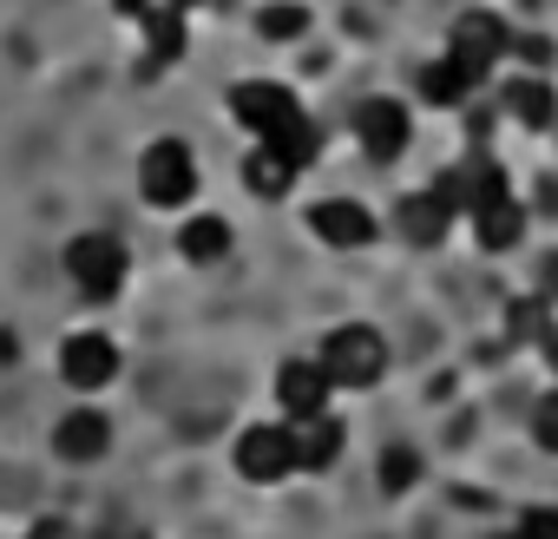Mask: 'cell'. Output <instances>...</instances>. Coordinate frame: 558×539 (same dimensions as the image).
<instances>
[{
    "label": "cell",
    "instance_id": "cell-20",
    "mask_svg": "<svg viewBox=\"0 0 558 539\" xmlns=\"http://www.w3.org/2000/svg\"><path fill=\"white\" fill-rule=\"evenodd\" d=\"M145 34V73H165L178 53H184V21H151V27H138Z\"/></svg>",
    "mask_w": 558,
    "mask_h": 539
},
{
    "label": "cell",
    "instance_id": "cell-22",
    "mask_svg": "<svg viewBox=\"0 0 558 539\" xmlns=\"http://www.w3.org/2000/svg\"><path fill=\"white\" fill-rule=\"evenodd\" d=\"M545 323H551V310H545L538 297H512V303H506V336H512V343H538Z\"/></svg>",
    "mask_w": 558,
    "mask_h": 539
},
{
    "label": "cell",
    "instance_id": "cell-27",
    "mask_svg": "<svg viewBox=\"0 0 558 539\" xmlns=\"http://www.w3.org/2000/svg\"><path fill=\"white\" fill-rule=\"evenodd\" d=\"M191 8H197V0H151L138 27H151V21H191Z\"/></svg>",
    "mask_w": 558,
    "mask_h": 539
},
{
    "label": "cell",
    "instance_id": "cell-24",
    "mask_svg": "<svg viewBox=\"0 0 558 539\" xmlns=\"http://www.w3.org/2000/svg\"><path fill=\"white\" fill-rule=\"evenodd\" d=\"M532 447L538 454H558V388H545L532 402Z\"/></svg>",
    "mask_w": 558,
    "mask_h": 539
},
{
    "label": "cell",
    "instance_id": "cell-19",
    "mask_svg": "<svg viewBox=\"0 0 558 539\" xmlns=\"http://www.w3.org/2000/svg\"><path fill=\"white\" fill-rule=\"evenodd\" d=\"M243 184H250L256 197H283V191L296 184V171H290L283 158H276V152H269V145L256 139V145L243 152Z\"/></svg>",
    "mask_w": 558,
    "mask_h": 539
},
{
    "label": "cell",
    "instance_id": "cell-11",
    "mask_svg": "<svg viewBox=\"0 0 558 539\" xmlns=\"http://www.w3.org/2000/svg\"><path fill=\"white\" fill-rule=\"evenodd\" d=\"M53 454L60 460H73V467H93V460H106L112 454V415L106 408H66L60 421H53Z\"/></svg>",
    "mask_w": 558,
    "mask_h": 539
},
{
    "label": "cell",
    "instance_id": "cell-18",
    "mask_svg": "<svg viewBox=\"0 0 558 539\" xmlns=\"http://www.w3.org/2000/svg\"><path fill=\"white\" fill-rule=\"evenodd\" d=\"M421 99H427V106H440V112H453V106H466V99H473V80L440 53V60H427V67H421Z\"/></svg>",
    "mask_w": 558,
    "mask_h": 539
},
{
    "label": "cell",
    "instance_id": "cell-28",
    "mask_svg": "<svg viewBox=\"0 0 558 539\" xmlns=\"http://www.w3.org/2000/svg\"><path fill=\"white\" fill-rule=\"evenodd\" d=\"M538 356H545V369H551V375H558V316H551V323H545V336H538Z\"/></svg>",
    "mask_w": 558,
    "mask_h": 539
},
{
    "label": "cell",
    "instance_id": "cell-23",
    "mask_svg": "<svg viewBox=\"0 0 558 539\" xmlns=\"http://www.w3.org/2000/svg\"><path fill=\"white\" fill-rule=\"evenodd\" d=\"M421 480V454L414 447H388L381 454V493H408Z\"/></svg>",
    "mask_w": 558,
    "mask_h": 539
},
{
    "label": "cell",
    "instance_id": "cell-5",
    "mask_svg": "<svg viewBox=\"0 0 558 539\" xmlns=\"http://www.w3.org/2000/svg\"><path fill=\"white\" fill-rule=\"evenodd\" d=\"M236 474L256 480V487H276V480H290L296 474V428L290 421H250L236 434Z\"/></svg>",
    "mask_w": 558,
    "mask_h": 539
},
{
    "label": "cell",
    "instance_id": "cell-2",
    "mask_svg": "<svg viewBox=\"0 0 558 539\" xmlns=\"http://www.w3.org/2000/svg\"><path fill=\"white\" fill-rule=\"evenodd\" d=\"M138 191L158 211H184L197 197V152L184 139H151L138 152Z\"/></svg>",
    "mask_w": 558,
    "mask_h": 539
},
{
    "label": "cell",
    "instance_id": "cell-16",
    "mask_svg": "<svg viewBox=\"0 0 558 539\" xmlns=\"http://www.w3.org/2000/svg\"><path fill=\"white\" fill-rule=\"evenodd\" d=\"M296 428V467L303 474H323V467H336L342 460V421L336 415H310V421H290Z\"/></svg>",
    "mask_w": 558,
    "mask_h": 539
},
{
    "label": "cell",
    "instance_id": "cell-25",
    "mask_svg": "<svg viewBox=\"0 0 558 539\" xmlns=\"http://www.w3.org/2000/svg\"><path fill=\"white\" fill-rule=\"evenodd\" d=\"M512 532H519V539H558V506H525V513L512 519Z\"/></svg>",
    "mask_w": 558,
    "mask_h": 539
},
{
    "label": "cell",
    "instance_id": "cell-4",
    "mask_svg": "<svg viewBox=\"0 0 558 539\" xmlns=\"http://www.w3.org/2000/svg\"><path fill=\"white\" fill-rule=\"evenodd\" d=\"M512 53V27L499 21V14H486V8H473V14H460L453 21V34H447V60L473 80V86H486L493 73H499V60Z\"/></svg>",
    "mask_w": 558,
    "mask_h": 539
},
{
    "label": "cell",
    "instance_id": "cell-12",
    "mask_svg": "<svg viewBox=\"0 0 558 539\" xmlns=\"http://www.w3.org/2000/svg\"><path fill=\"white\" fill-rule=\"evenodd\" d=\"M453 217H460V211H453L434 184H427V191H408V197L395 204V230H401L414 250H434V243L453 230Z\"/></svg>",
    "mask_w": 558,
    "mask_h": 539
},
{
    "label": "cell",
    "instance_id": "cell-30",
    "mask_svg": "<svg viewBox=\"0 0 558 539\" xmlns=\"http://www.w3.org/2000/svg\"><path fill=\"white\" fill-rule=\"evenodd\" d=\"M493 539H519V532H493Z\"/></svg>",
    "mask_w": 558,
    "mask_h": 539
},
{
    "label": "cell",
    "instance_id": "cell-7",
    "mask_svg": "<svg viewBox=\"0 0 558 539\" xmlns=\"http://www.w3.org/2000/svg\"><path fill=\"white\" fill-rule=\"evenodd\" d=\"M60 382H66L73 395H99V388H112V382H119V343H112L106 330H80V336H66V343H60Z\"/></svg>",
    "mask_w": 558,
    "mask_h": 539
},
{
    "label": "cell",
    "instance_id": "cell-10",
    "mask_svg": "<svg viewBox=\"0 0 558 539\" xmlns=\"http://www.w3.org/2000/svg\"><path fill=\"white\" fill-rule=\"evenodd\" d=\"M310 230L329 250H368L381 237V217L368 204H355V197H323V204H310Z\"/></svg>",
    "mask_w": 558,
    "mask_h": 539
},
{
    "label": "cell",
    "instance_id": "cell-21",
    "mask_svg": "<svg viewBox=\"0 0 558 539\" xmlns=\"http://www.w3.org/2000/svg\"><path fill=\"white\" fill-rule=\"evenodd\" d=\"M263 40H303L310 34V8H296V0H269V8L256 14Z\"/></svg>",
    "mask_w": 558,
    "mask_h": 539
},
{
    "label": "cell",
    "instance_id": "cell-14",
    "mask_svg": "<svg viewBox=\"0 0 558 539\" xmlns=\"http://www.w3.org/2000/svg\"><path fill=\"white\" fill-rule=\"evenodd\" d=\"M466 224H473V243H480L486 256H506V250H519V237H525V204L506 191V197L466 211Z\"/></svg>",
    "mask_w": 558,
    "mask_h": 539
},
{
    "label": "cell",
    "instance_id": "cell-3",
    "mask_svg": "<svg viewBox=\"0 0 558 539\" xmlns=\"http://www.w3.org/2000/svg\"><path fill=\"white\" fill-rule=\"evenodd\" d=\"M316 362L329 369L336 388H375V382L388 375V343H381V330H368V323H342V330L323 336V356H316Z\"/></svg>",
    "mask_w": 558,
    "mask_h": 539
},
{
    "label": "cell",
    "instance_id": "cell-29",
    "mask_svg": "<svg viewBox=\"0 0 558 539\" xmlns=\"http://www.w3.org/2000/svg\"><path fill=\"white\" fill-rule=\"evenodd\" d=\"M145 8H151V0H112V14H119V21H145Z\"/></svg>",
    "mask_w": 558,
    "mask_h": 539
},
{
    "label": "cell",
    "instance_id": "cell-15",
    "mask_svg": "<svg viewBox=\"0 0 558 539\" xmlns=\"http://www.w3.org/2000/svg\"><path fill=\"white\" fill-rule=\"evenodd\" d=\"M230 217H217V211H197V217H184L178 224V256L191 263V270H204V263H223L230 256Z\"/></svg>",
    "mask_w": 558,
    "mask_h": 539
},
{
    "label": "cell",
    "instance_id": "cell-26",
    "mask_svg": "<svg viewBox=\"0 0 558 539\" xmlns=\"http://www.w3.org/2000/svg\"><path fill=\"white\" fill-rule=\"evenodd\" d=\"M27 539H80V526L66 513H40V519H27Z\"/></svg>",
    "mask_w": 558,
    "mask_h": 539
},
{
    "label": "cell",
    "instance_id": "cell-8",
    "mask_svg": "<svg viewBox=\"0 0 558 539\" xmlns=\"http://www.w3.org/2000/svg\"><path fill=\"white\" fill-rule=\"evenodd\" d=\"M355 139H362V152H368L375 165H388V158H401V152L414 145V112H408L401 99L375 93V99L355 106Z\"/></svg>",
    "mask_w": 558,
    "mask_h": 539
},
{
    "label": "cell",
    "instance_id": "cell-13",
    "mask_svg": "<svg viewBox=\"0 0 558 539\" xmlns=\"http://www.w3.org/2000/svg\"><path fill=\"white\" fill-rule=\"evenodd\" d=\"M499 112H506L512 125H525V132H545V125L558 119V93H551L545 73H512V80L499 86Z\"/></svg>",
    "mask_w": 558,
    "mask_h": 539
},
{
    "label": "cell",
    "instance_id": "cell-17",
    "mask_svg": "<svg viewBox=\"0 0 558 539\" xmlns=\"http://www.w3.org/2000/svg\"><path fill=\"white\" fill-rule=\"evenodd\" d=\"M263 145H269V152H276V158H283V165H290V171H296V178H303V171H310V165H316V158H323V125H316V119H310V112H296V119H290V125H283V132H269V139H263Z\"/></svg>",
    "mask_w": 558,
    "mask_h": 539
},
{
    "label": "cell",
    "instance_id": "cell-9",
    "mask_svg": "<svg viewBox=\"0 0 558 539\" xmlns=\"http://www.w3.org/2000/svg\"><path fill=\"white\" fill-rule=\"evenodd\" d=\"M329 395H336V382H329V369H323V362L290 356L283 369H276V408H283V421L329 415Z\"/></svg>",
    "mask_w": 558,
    "mask_h": 539
},
{
    "label": "cell",
    "instance_id": "cell-1",
    "mask_svg": "<svg viewBox=\"0 0 558 539\" xmlns=\"http://www.w3.org/2000/svg\"><path fill=\"white\" fill-rule=\"evenodd\" d=\"M60 270H66L73 297H86V303H112V297L125 290V270H132V256H125V243H119L112 230H80V237L66 243Z\"/></svg>",
    "mask_w": 558,
    "mask_h": 539
},
{
    "label": "cell",
    "instance_id": "cell-6",
    "mask_svg": "<svg viewBox=\"0 0 558 539\" xmlns=\"http://www.w3.org/2000/svg\"><path fill=\"white\" fill-rule=\"evenodd\" d=\"M223 106H230V119H236L250 139H269V132H283V125L303 112V99H296L283 80H236Z\"/></svg>",
    "mask_w": 558,
    "mask_h": 539
}]
</instances>
